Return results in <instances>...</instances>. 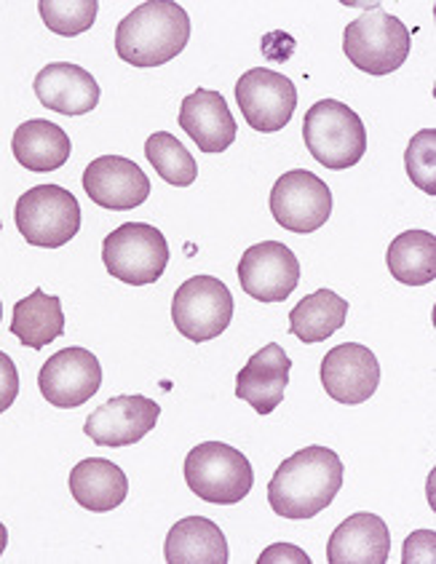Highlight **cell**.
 <instances>
[{"label": "cell", "instance_id": "9c48e42d", "mask_svg": "<svg viewBox=\"0 0 436 564\" xmlns=\"http://www.w3.org/2000/svg\"><path fill=\"white\" fill-rule=\"evenodd\" d=\"M271 215L292 234H316L333 217V193L314 172L295 169L273 185Z\"/></svg>", "mask_w": 436, "mask_h": 564}, {"label": "cell", "instance_id": "3957f363", "mask_svg": "<svg viewBox=\"0 0 436 564\" xmlns=\"http://www.w3.org/2000/svg\"><path fill=\"white\" fill-rule=\"evenodd\" d=\"M303 140L308 153L333 172L357 166L367 153L364 123L338 99H321L308 108L303 121Z\"/></svg>", "mask_w": 436, "mask_h": 564}, {"label": "cell", "instance_id": "d6a6232c", "mask_svg": "<svg viewBox=\"0 0 436 564\" xmlns=\"http://www.w3.org/2000/svg\"><path fill=\"white\" fill-rule=\"evenodd\" d=\"M0 322H3V305H0Z\"/></svg>", "mask_w": 436, "mask_h": 564}, {"label": "cell", "instance_id": "52a82bcc", "mask_svg": "<svg viewBox=\"0 0 436 564\" xmlns=\"http://www.w3.org/2000/svg\"><path fill=\"white\" fill-rule=\"evenodd\" d=\"M14 219L28 243L59 249L78 236L80 204L67 187L35 185L17 200Z\"/></svg>", "mask_w": 436, "mask_h": 564}, {"label": "cell", "instance_id": "6da1fadb", "mask_svg": "<svg viewBox=\"0 0 436 564\" xmlns=\"http://www.w3.org/2000/svg\"><path fill=\"white\" fill-rule=\"evenodd\" d=\"M346 468L327 447H305L286 457L268 481V503L282 519H314L338 498Z\"/></svg>", "mask_w": 436, "mask_h": 564}, {"label": "cell", "instance_id": "ba28073f", "mask_svg": "<svg viewBox=\"0 0 436 564\" xmlns=\"http://www.w3.org/2000/svg\"><path fill=\"white\" fill-rule=\"evenodd\" d=\"M233 318V294L215 275H193L172 300V322L183 337L207 343L220 337Z\"/></svg>", "mask_w": 436, "mask_h": 564}, {"label": "cell", "instance_id": "7c38bea8", "mask_svg": "<svg viewBox=\"0 0 436 564\" xmlns=\"http://www.w3.org/2000/svg\"><path fill=\"white\" fill-rule=\"evenodd\" d=\"M102 386V367L86 348H62L39 372V388L48 404L76 410L86 404Z\"/></svg>", "mask_w": 436, "mask_h": 564}, {"label": "cell", "instance_id": "83f0119b", "mask_svg": "<svg viewBox=\"0 0 436 564\" xmlns=\"http://www.w3.org/2000/svg\"><path fill=\"white\" fill-rule=\"evenodd\" d=\"M404 166L407 177L415 187H421L428 196H436V131L423 129L410 140L407 153H404Z\"/></svg>", "mask_w": 436, "mask_h": 564}, {"label": "cell", "instance_id": "44dd1931", "mask_svg": "<svg viewBox=\"0 0 436 564\" xmlns=\"http://www.w3.org/2000/svg\"><path fill=\"white\" fill-rule=\"evenodd\" d=\"M11 153L28 172L46 174L57 172L67 164L73 153V142L67 137V131L57 127L52 121H43V118H33V121H24L20 129L14 131V140H11Z\"/></svg>", "mask_w": 436, "mask_h": 564}, {"label": "cell", "instance_id": "d4e9b609", "mask_svg": "<svg viewBox=\"0 0 436 564\" xmlns=\"http://www.w3.org/2000/svg\"><path fill=\"white\" fill-rule=\"evenodd\" d=\"M348 303L333 290H316L290 311V332L305 346L324 343L346 327Z\"/></svg>", "mask_w": 436, "mask_h": 564}, {"label": "cell", "instance_id": "603a6c76", "mask_svg": "<svg viewBox=\"0 0 436 564\" xmlns=\"http://www.w3.org/2000/svg\"><path fill=\"white\" fill-rule=\"evenodd\" d=\"M11 335L20 337L24 348L41 350L48 343H54L65 332V311H62V300L43 290H35L30 297L20 300L14 305V316H11Z\"/></svg>", "mask_w": 436, "mask_h": 564}, {"label": "cell", "instance_id": "2e32d148", "mask_svg": "<svg viewBox=\"0 0 436 564\" xmlns=\"http://www.w3.org/2000/svg\"><path fill=\"white\" fill-rule=\"evenodd\" d=\"M179 127L201 153H226L236 142L239 127L220 91L196 89L179 105Z\"/></svg>", "mask_w": 436, "mask_h": 564}, {"label": "cell", "instance_id": "7a4b0ae2", "mask_svg": "<svg viewBox=\"0 0 436 564\" xmlns=\"http://www.w3.org/2000/svg\"><path fill=\"white\" fill-rule=\"evenodd\" d=\"M190 41V17L174 0H148L116 28V54L132 67H161L183 54Z\"/></svg>", "mask_w": 436, "mask_h": 564}, {"label": "cell", "instance_id": "5bb4252c", "mask_svg": "<svg viewBox=\"0 0 436 564\" xmlns=\"http://www.w3.org/2000/svg\"><path fill=\"white\" fill-rule=\"evenodd\" d=\"M84 191L102 209L129 212L151 198V180L123 155H99L84 172Z\"/></svg>", "mask_w": 436, "mask_h": 564}, {"label": "cell", "instance_id": "4fadbf2b", "mask_svg": "<svg viewBox=\"0 0 436 564\" xmlns=\"http://www.w3.org/2000/svg\"><path fill=\"white\" fill-rule=\"evenodd\" d=\"M161 415V406L153 399L140 397H116L105 401L86 420L84 434L99 447H129L142 442L155 429Z\"/></svg>", "mask_w": 436, "mask_h": 564}, {"label": "cell", "instance_id": "9a60e30c", "mask_svg": "<svg viewBox=\"0 0 436 564\" xmlns=\"http://www.w3.org/2000/svg\"><path fill=\"white\" fill-rule=\"evenodd\" d=\"M321 386L329 399L340 404H364L380 386V365L367 346L359 343H342L329 348L321 361Z\"/></svg>", "mask_w": 436, "mask_h": 564}, {"label": "cell", "instance_id": "e0dca14e", "mask_svg": "<svg viewBox=\"0 0 436 564\" xmlns=\"http://www.w3.org/2000/svg\"><path fill=\"white\" fill-rule=\"evenodd\" d=\"M290 369L292 359L286 356V350L279 343H268L236 375V397L247 401L260 415H271L284 401Z\"/></svg>", "mask_w": 436, "mask_h": 564}, {"label": "cell", "instance_id": "7402d4cb", "mask_svg": "<svg viewBox=\"0 0 436 564\" xmlns=\"http://www.w3.org/2000/svg\"><path fill=\"white\" fill-rule=\"evenodd\" d=\"M166 562L172 564H226L228 541L222 530L207 517H185L166 535Z\"/></svg>", "mask_w": 436, "mask_h": 564}, {"label": "cell", "instance_id": "d6986e66", "mask_svg": "<svg viewBox=\"0 0 436 564\" xmlns=\"http://www.w3.org/2000/svg\"><path fill=\"white\" fill-rule=\"evenodd\" d=\"M391 554L389 524L375 513H353L335 528L327 543L329 564H383Z\"/></svg>", "mask_w": 436, "mask_h": 564}, {"label": "cell", "instance_id": "4316f807", "mask_svg": "<svg viewBox=\"0 0 436 564\" xmlns=\"http://www.w3.org/2000/svg\"><path fill=\"white\" fill-rule=\"evenodd\" d=\"M39 11L52 33L76 37L95 24L99 3L97 0H41Z\"/></svg>", "mask_w": 436, "mask_h": 564}, {"label": "cell", "instance_id": "8992f818", "mask_svg": "<svg viewBox=\"0 0 436 564\" xmlns=\"http://www.w3.org/2000/svg\"><path fill=\"white\" fill-rule=\"evenodd\" d=\"M102 262L129 286L155 284L170 265V243L148 223H123L102 241Z\"/></svg>", "mask_w": 436, "mask_h": 564}, {"label": "cell", "instance_id": "f1b7e54d", "mask_svg": "<svg viewBox=\"0 0 436 564\" xmlns=\"http://www.w3.org/2000/svg\"><path fill=\"white\" fill-rule=\"evenodd\" d=\"M436 560V535L434 530H417L404 541L402 562H421L432 564Z\"/></svg>", "mask_w": 436, "mask_h": 564}, {"label": "cell", "instance_id": "f546056e", "mask_svg": "<svg viewBox=\"0 0 436 564\" xmlns=\"http://www.w3.org/2000/svg\"><path fill=\"white\" fill-rule=\"evenodd\" d=\"M20 397V372L9 354L0 350V415Z\"/></svg>", "mask_w": 436, "mask_h": 564}, {"label": "cell", "instance_id": "5b68a950", "mask_svg": "<svg viewBox=\"0 0 436 564\" xmlns=\"http://www.w3.org/2000/svg\"><path fill=\"white\" fill-rule=\"evenodd\" d=\"M413 37L404 22L383 9L353 19L342 33V52L351 65L367 75L396 73L407 62Z\"/></svg>", "mask_w": 436, "mask_h": 564}, {"label": "cell", "instance_id": "8fae6325", "mask_svg": "<svg viewBox=\"0 0 436 564\" xmlns=\"http://www.w3.org/2000/svg\"><path fill=\"white\" fill-rule=\"evenodd\" d=\"M239 284L260 303H284L301 284V262L282 241H260L241 254Z\"/></svg>", "mask_w": 436, "mask_h": 564}, {"label": "cell", "instance_id": "cb8c5ba5", "mask_svg": "<svg viewBox=\"0 0 436 564\" xmlns=\"http://www.w3.org/2000/svg\"><path fill=\"white\" fill-rule=\"evenodd\" d=\"M389 271L399 284L426 286L436 279V236L428 230H404L389 243Z\"/></svg>", "mask_w": 436, "mask_h": 564}, {"label": "cell", "instance_id": "30bf717a", "mask_svg": "<svg viewBox=\"0 0 436 564\" xmlns=\"http://www.w3.org/2000/svg\"><path fill=\"white\" fill-rule=\"evenodd\" d=\"M236 102L249 127L260 134H273L282 131L295 116L297 89L286 75L254 67L236 84Z\"/></svg>", "mask_w": 436, "mask_h": 564}, {"label": "cell", "instance_id": "1f68e13d", "mask_svg": "<svg viewBox=\"0 0 436 564\" xmlns=\"http://www.w3.org/2000/svg\"><path fill=\"white\" fill-rule=\"evenodd\" d=\"M6 546H9V530H6V524L0 522V556H3Z\"/></svg>", "mask_w": 436, "mask_h": 564}, {"label": "cell", "instance_id": "484cf974", "mask_svg": "<svg viewBox=\"0 0 436 564\" xmlns=\"http://www.w3.org/2000/svg\"><path fill=\"white\" fill-rule=\"evenodd\" d=\"M145 159L151 161L155 174H159L164 183H170L174 187H188L196 183V159H193L188 148H185L177 137L170 134V131H155V134L148 137Z\"/></svg>", "mask_w": 436, "mask_h": 564}, {"label": "cell", "instance_id": "4dcf8cb0", "mask_svg": "<svg viewBox=\"0 0 436 564\" xmlns=\"http://www.w3.org/2000/svg\"><path fill=\"white\" fill-rule=\"evenodd\" d=\"M273 562H303V564H308L310 556L305 554L303 549L290 546V543H276V546L265 549L263 554H260V564H273Z\"/></svg>", "mask_w": 436, "mask_h": 564}, {"label": "cell", "instance_id": "277c9868", "mask_svg": "<svg viewBox=\"0 0 436 564\" xmlns=\"http://www.w3.org/2000/svg\"><path fill=\"white\" fill-rule=\"evenodd\" d=\"M185 481L196 498L217 506L241 503L254 487L252 463L226 442H204L185 457Z\"/></svg>", "mask_w": 436, "mask_h": 564}, {"label": "cell", "instance_id": "ffe728a7", "mask_svg": "<svg viewBox=\"0 0 436 564\" xmlns=\"http://www.w3.org/2000/svg\"><path fill=\"white\" fill-rule=\"evenodd\" d=\"M70 495L80 509L105 513L113 511L127 500L129 479L116 463L105 457H86L70 471Z\"/></svg>", "mask_w": 436, "mask_h": 564}, {"label": "cell", "instance_id": "ac0fdd59", "mask_svg": "<svg viewBox=\"0 0 436 564\" xmlns=\"http://www.w3.org/2000/svg\"><path fill=\"white\" fill-rule=\"evenodd\" d=\"M35 97L46 110L59 116H86L99 105L95 75L70 62H52L35 75Z\"/></svg>", "mask_w": 436, "mask_h": 564}]
</instances>
